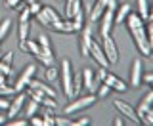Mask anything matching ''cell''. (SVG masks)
<instances>
[{
  "label": "cell",
  "instance_id": "cell-28",
  "mask_svg": "<svg viewBox=\"0 0 153 126\" xmlns=\"http://www.w3.org/2000/svg\"><path fill=\"white\" fill-rule=\"evenodd\" d=\"M44 76H46V82H56V79L59 76V69H56L54 65H50L44 71Z\"/></svg>",
  "mask_w": 153,
  "mask_h": 126
},
{
  "label": "cell",
  "instance_id": "cell-33",
  "mask_svg": "<svg viewBox=\"0 0 153 126\" xmlns=\"http://www.w3.org/2000/svg\"><path fill=\"white\" fill-rule=\"evenodd\" d=\"M27 6H29V12H31V16H36V13L42 10V4H40V2H36V0H31Z\"/></svg>",
  "mask_w": 153,
  "mask_h": 126
},
{
  "label": "cell",
  "instance_id": "cell-25",
  "mask_svg": "<svg viewBox=\"0 0 153 126\" xmlns=\"http://www.w3.org/2000/svg\"><path fill=\"white\" fill-rule=\"evenodd\" d=\"M21 46V50L23 52H31L33 56H36L38 52H40V46H38V42L36 40H25L23 44H19Z\"/></svg>",
  "mask_w": 153,
  "mask_h": 126
},
{
  "label": "cell",
  "instance_id": "cell-50",
  "mask_svg": "<svg viewBox=\"0 0 153 126\" xmlns=\"http://www.w3.org/2000/svg\"><path fill=\"white\" fill-rule=\"evenodd\" d=\"M151 86H153V82H151Z\"/></svg>",
  "mask_w": 153,
  "mask_h": 126
},
{
  "label": "cell",
  "instance_id": "cell-40",
  "mask_svg": "<svg viewBox=\"0 0 153 126\" xmlns=\"http://www.w3.org/2000/svg\"><path fill=\"white\" fill-rule=\"evenodd\" d=\"M56 124H57V126H69V124H71V120L61 119V117H56Z\"/></svg>",
  "mask_w": 153,
  "mask_h": 126
},
{
  "label": "cell",
  "instance_id": "cell-46",
  "mask_svg": "<svg viewBox=\"0 0 153 126\" xmlns=\"http://www.w3.org/2000/svg\"><path fill=\"white\" fill-rule=\"evenodd\" d=\"M4 122H8V117H0V124H4Z\"/></svg>",
  "mask_w": 153,
  "mask_h": 126
},
{
  "label": "cell",
  "instance_id": "cell-45",
  "mask_svg": "<svg viewBox=\"0 0 153 126\" xmlns=\"http://www.w3.org/2000/svg\"><path fill=\"white\" fill-rule=\"evenodd\" d=\"M147 19H153V2L149 4V17H147Z\"/></svg>",
  "mask_w": 153,
  "mask_h": 126
},
{
  "label": "cell",
  "instance_id": "cell-49",
  "mask_svg": "<svg viewBox=\"0 0 153 126\" xmlns=\"http://www.w3.org/2000/svg\"><path fill=\"white\" fill-rule=\"evenodd\" d=\"M0 57H2V54H0Z\"/></svg>",
  "mask_w": 153,
  "mask_h": 126
},
{
  "label": "cell",
  "instance_id": "cell-24",
  "mask_svg": "<svg viewBox=\"0 0 153 126\" xmlns=\"http://www.w3.org/2000/svg\"><path fill=\"white\" fill-rule=\"evenodd\" d=\"M126 25H128V31L130 29H136V27H142L143 25V19L138 16V13H128V17H126Z\"/></svg>",
  "mask_w": 153,
  "mask_h": 126
},
{
  "label": "cell",
  "instance_id": "cell-32",
  "mask_svg": "<svg viewBox=\"0 0 153 126\" xmlns=\"http://www.w3.org/2000/svg\"><path fill=\"white\" fill-rule=\"evenodd\" d=\"M36 42H38V46H40V50H50L52 48V42H50V38L46 35H38Z\"/></svg>",
  "mask_w": 153,
  "mask_h": 126
},
{
  "label": "cell",
  "instance_id": "cell-36",
  "mask_svg": "<svg viewBox=\"0 0 153 126\" xmlns=\"http://www.w3.org/2000/svg\"><path fill=\"white\" fill-rule=\"evenodd\" d=\"M27 19H31V12H29V6H23L19 13V21H27Z\"/></svg>",
  "mask_w": 153,
  "mask_h": 126
},
{
  "label": "cell",
  "instance_id": "cell-6",
  "mask_svg": "<svg viewBox=\"0 0 153 126\" xmlns=\"http://www.w3.org/2000/svg\"><path fill=\"white\" fill-rule=\"evenodd\" d=\"M102 50H103V54L107 56L109 65L119 63V48H117V44H115V40H113L111 35L102 36Z\"/></svg>",
  "mask_w": 153,
  "mask_h": 126
},
{
  "label": "cell",
  "instance_id": "cell-5",
  "mask_svg": "<svg viewBox=\"0 0 153 126\" xmlns=\"http://www.w3.org/2000/svg\"><path fill=\"white\" fill-rule=\"evenodd\" d=\"M113 105H115V109L119 111V113L123 115V117H126L128 122H132V124H140L142 122V119L138 117V111L132 107L128 101H123V99H115L113 101Z\"/></svg>",
  "mask_w": 153,
  "mask_h": 126
},
{
  "label": "cell",
  "instance_id": "cell-27",
  "mask_svg": "<svg viewBox=\"0 0 153 126\" xmlns=\"http://www.w3.org/2000/svg\"><path fill=\"white\" fill-rule=\"evenodd\" d=\"M80 90H82V76L73 75V99L80 96Z\"/></svg>",
  "mask_w": 153,
  "mask_h": 126
},
{
  "label": "cell",
  "instance_id": "cell-17",
  "mask_svg": "<svg viewBox=\"0 0 153 126\" xmlns=\"http://www.w3.org/2000/svg\"><path fill=\"white\" fill-rule=\"evenodd\" d=\"M103 82H107V84L111 86V90H115V92H126V88H128V86L124 84V82L119 79V76L111 75V73H107V75H105Z\"/></svg>",
  "mask_w": 153,
  "mask_h": 126
},
{
  "label": "cell",
  "instance_id": "cell-3",
  "mask_svg": "<svg viewBox=\"0 0 153 126\" xmlns=\"http://www.w3.org/2000/svg\"><path fill=\"white\" fill-rule=\"evenodd\" d=\"M96 101H98V96L94 94H88V96H82V98H75V101H71L69 105L63 109V113L65 115H75V113H79V111H84V109H88L90 105H94Z\"/></svg>",
  "mask_w": 153,
  "mask_h": 126
},
{
  "label": "cell",
  "instance_id": "cell-47",
  "mask_svg": "<svg viewBox=\"0 0 153 126\" xmlns=\"http://www.w3.org/2000/svg\"><path fill=\"white\" fill-rule=\"evenodd\" d=\"M149 57H151V59H153V52H151V54H149Z\"/></svg>",
  "mask_w": 153,
  "mask_h": 126
},
{
  "label": "cell",
  "instance_id": "cell-35",
  "mask_svg": "<svg viewBox=\"0 0 153 126\" xmlns=\"http://www.w3.org/2000/svg\"><path fill=\"white\" fill-rule=\"evenodd\" d=\"M142 122H146V124H151V126H153V107H151V109H147L146 113L142 115Z\"/></svg>",
  "mask_w": 153,
  "mask_h": 126
},
{
  "label": "cell",
  "instance_id": "cell-4",
  "mask_svg": "<svg viewBox=\"0 0 153 126\" xmlns=\"http://www.w3.org/2000/svg\"><path fill=\"white\" fill-rule=\"evenodd\" d=\"M36 75V65L35 63H29V65H25V69H23L21 73H19V76L16 79V84H13V90L17 92H23L29 86V82H31L33 79H35Z\"/></svg>",
  "mask_w": 153,
  "mask_h": 126
},
{
  "label": "cell",
  "instance_id": "cell-22",
  "mask_svg": "<svg viewBox=\"0 0 153 126\" xmlns=\"http://www.w3.org/2000/svg\"><path fill=\"white\" fill-rule=\"evenodd\" d=\"M36 59L44 63V67L54 65V52H52V48H50V50H40L36 54Z\"/></svg>",
  "mask_w": 153,
  "mask_h": 126
},
{
  "label": "cell",
  "instance_id": "cell-18",
  "mask_svg": "<svg viewBox=\"0 0 153 126\" xmlns=\"http://www.w3.org/2000/svg\"><path fill=\"white\" fill-rule=\"evenodd\" d=\"M82 86L86 90L92 94V92H96V86H94V69H90V67H84L82 69Z\"/></svg>",
  "mask_w": 153,
  "mask_h": 126
},
{
  "label": "cell",
  "instance_id": "cell-39",
  "mask_svg": "<svg viewBox=\"0 0 153 126\" xmlns=\"http://www.w3.org/2000/svg\"><path fill=\"white\" fill-rule=\"evenodd\" d=\"M29 120H31V124H33V126H44V120L38 119V117H35V115H33V117L29 119Z\"/></svg>",
  "mask_w": 153,
  "mask_h": 126
},
{
  "label": "cell",
  "instance_id": "cell-38",
  "mask_svg": "<svg viewBox=\"0 0 153 126\" xmlns=\"http://www.w3.org/2000/svg\"><path fill=\"white\" fill-rule=\"evenodd\" d=\"M71 124H73V126H86V124H90V119L88 117H82V119H79V120H73Z\"/></svg>",
  "mask_w": 153,
  "mask_h": 126
},
{
  "label": "cell",
  "instance_id": "cell-15",
  "mask_svg": "<svg viewBox=\"0 0 153 126\" xmlns=\"http://www.w3.org/2000/svg\"><path fill=\"white\" fill-rule=\"evenodd\" d=\"M52 31H56V33H65V35H69V33H75V27H73V21L71 19H59V21H54L50 25Z\"/></svg>",
  "mask_w": 153,
  "mask_h": 126
},
{
  "label": "cell",
  "instance_id": "cell-37",
  "mask_svg": "<svg viewBox=\"0 0 153 126\" xmlns=\"http://www.w3.org/2000/svg\"><path fill=\"white\" fill-rule=\"evenodd\" d=\"M29 124V120H25V119H12L10 120V126H27Z\"/></svg>",
  "mask_w": 153,
  "mask_h": 126
},
{
  "label": "cell",
  "instance_id": "cell-30",
  "mask_svg": "<svg viewBox=\"0 0 153 126\" xmlns=\"http://www.w3.org/2000/svg\"><path fill=\"white\" fill-rule=\"evenodd\" d=\"M96 90H98V94H96V96H98V99H103V98H107V96H109V92H111V86H109L107 82H102V84H100Z\"/></svg>",
  "mask_w": 153,
  "mask_h": 126
},
{
  "label": "cell",
  "instance_id": "cell-29",
  "mask_svg": "<svg viewBox=\"0 0 153 126\" xmlns=\"http://www.w3.org/2000/svg\"><path fill=\"white\" fill-rule=\"evenodd\" d=\"M10 29H12V19H4V21L0 23V42H2L4 38L8 36Z\"/></svg>",
  "mask_w": 153,
  "mask_h": 126
},
{
  "label": "cell",
  "instance_id": "cell-43",
  "mask_svg": "<svg viewBox=\"0 0 153 126\" xmlns=\"http://www.w3.org/2000/svg\"><path fill=\"white\" fill-rule=\"evenodd\" d=\"M113 126H123V119H119V117H117V119L113 120Z\"/></svg>",
  "mask_w": 153,
  "mask_h": 126
},
{
  "label": "cell",
  "instance_id": "cell-41",
  "mask_svg": "<svg viewBox=\"0 0 153 126\" xmlns=\"http://www.w3.org/2000/svg\"><path fill=\"white\" fill-rule=\"evenodd\" d=\"M21 4V0H6V6L8 8H17Z\"/></svg>",
  "mask_w": 153,
  "mask_h": 126
},
{
  "label": "cell",
  "instance_id": "cell-9",
  "mask_svg": "<svg viewBox=\"0 0 153 126\" xmlns=\"http://www.w3.org/2000/svg\"><path fill=\"white\" fill-rule=\"evenodd\" d=\"M142 80H143V63L140 57H136L132 61V69H130V86L138 88L142 84Z\"/></svg>",
  "mask_w": 153,
  "mask_h": 126
},
{
  "label": "cell",
  "instance_id": "cell-12",
  "mask_svg": "<svg viewBox=\"0 0 153 126\" xmlns=\"http://www.w3.org/2000/svg\"><path fill=\"white\" fill-rule=\"evenodd\" d=\"M90 56H92V59L98 61L102 67H107V65H109L107 56H105L103 50H102V44H98L96 40H92V44H90Z\"/></svg>",
  "mask_w": 153,
  "mask_h": 126
},
{
  "label": "cell",
  "instance_id": "cell-48",
  "mask_svg": "<svg viewBox=\"0 0 153 126\" xmlns=\"http://www.w3.org/2000/svg\"><path fill=\"white\" fill-rule=\"evenodd\" d=\"M57 2H63V0H57Z\"/></svg>",
  "mask_w": 153,
  "mask_h": 126
},
{
  "label": "cell",
  "instance_id": "cell-1",
  "mask_svg": "<svg viewBox=\"0 0 153 126\" xmlns=\"http://www.w3.org/2000/svg\"><path fill=\"white\" fill-rule=\"evenodd\" d=\"M59 76H61V90L67 98L73 99V67H71L69 59L61 61V69H59Z\"/></svg>",
  "mask_w": 153,
  "mask_h": 126
},
{
  "label": "cell",
  "instance_id": "cell-42",
  "mask_svg": "<svg viewBox=\"0 0 153 126\" xmlns=\"http://www.w3.org/2000/svg\"><path fill=\"white\" fill-rule=\"evenodd\" d=\"M147 31V29H146ZM147 40H149V46H151V52H153V29H149L147 31Z\"/></svg>",
  "mask_w": 153,
  "mask_h": 126
},
{
  "label": "cell",
  "instance_id": "cell-14",
  "mask_svg": "<svg viewBox=\"0 0 153 126\" xmlns=\"http://www.w3.org/2000/svg\"><path fill=\"white\" fill-rule=\"evenodd\" d=\"M130 4L124 2V4H119L117 8H115V25H123L124 21H126L128 13H130Z\"/></svg>",
  "mask_w": 153,
  "mask_h": 126
},
{
  "label": "cell",
  "instance_id": "cell-26",
  "mask_svg": "<svg viewBox=\"0 0 153 126\" xmlns=\"http://www.w3.org/2000/svg\"><path fill=\"white\" fill-rule=\"evenodd\" d=\"M138 16H140L143 21L149 17V2H147V0H138Z\"/></svg>",
  "mask_w": 153,
  "mask_h": 126
},
{
  "label": "cell",
  "instance_id": "cell-11",
  "mask_svg": "<svg viewBox=\"0 0 153 126\" xmlns=\"http://www.w3.org/2000/svg\"><path fill=\"white\" fill-rule=\"evenodd\" d=\"M92 29L88 25L82 27V35H80V56L88 57L90 56V44H92Z\"/></svg>",
  "mask_w": 153,
  "mask_h": 126
},
{
  "label": "cell",
  "instance_id": "cell-20",
  "mask_svg": "<svg viewBox=\"0 0 153 126\" xmlns=\"http://www.w3.org/2000/svg\"><path fill=\"white\" fill-rule=\"evenodd\" d=\"M65 2V16L67 17H73L79 10H82V0H63Z\"/></svg>",
  "mask_w": 153,
  "mask_h": 126
},
{
  "label": "cell",
  "instance_id": "cell-31",
  "mask_svg": "<svg viewBox=\"0 0 153 126\" xmlns=\"http://www.w3.org/2000/svg\"><path fill=\"white\" fill-rule=\"evenodd\" d=\"M25 103H27V109H25V117H27V119H31L33 115H35L36 111H38V107H40V105H38L35 99H31V101H25Z\"/></svg>",
  "mask_w": 153,
  "mask_h": 126
},
{
  "label": "cell",
  "instance_id": "cell-19",
  "mask_svg": "<svg viewBox=\"0 0 153 126\" xmlns=\"http://www.w3.org/2000/svg\"><path fill=\"white\" fill-rule=\"evenodd\" d=\"M29 86H31V88H35V90H40L42 94L50 96V98H56V96H57V92L52 88V86H48L46 82H42V80H35V79H33L31 82H29Z\"/></svg>",
  "mask_w": 153,
  "mask_h": 126
},
{
  "label": "cell",
  "instance_id": "cell-10",
  "mask_svg": "<svg viewBox=\"0 0 153 126\" xmlns=\"http://www.w3.org/2000/svg\"><path fill=\"white\" fill-rule=\"evenodd\" d=\"M102 25H100V35L105 36V35H111V29L115 25V10H105L103 16L100 17Z\"/></svg>",
  "mask_w": 153,
  "mask_h": 126
},
{
  "label": "cell",
  "instance_id": "cell-34",
  "mask_svg": "<svg viewBox=\"0 0 153 126\" xmlns=\"http://www.w3.org/2000/svg\"><path fill=\"white\" fill-rule=\"evenodd\" d=\"M0 96H2V98H6V96H16V90H13V86L2 84L0 86Z\"/></svg>",
  "mask_w": 153,
  "mask_h": 126
},
{
  "label": "cell",
  "instance_id": "cell-2",
  "mask_svg": "<svg viewBox=\"0 0 153 126\" xmlns=\"http://www.w3.org/2000/svg\"><path fill=\"white\" fill-rule=\"evenodd\" d=\"M130 35H132V38H134V44H136L138 52H140L142 56H147V57H149V54H151V46H149V40H147L146 25L136 27V29H130Z\"/></svg>",
  "mask_w": 153,
  "mask_h": 126
},
{
  "label": "cell",
  "instance_id": "cell-7",
  "mask_svg": "<svg viewBox=\"0 0 153 126\" xmlns=\"http://www.w3.org/2000/svg\"><path fill=\"white\" fill-rule=\"evenodd\" d=\"M36 19H38V23H40V25L50 27L54 21H59L61 16L57 13V10H54L52 6H42V10L36 13Z\"/></svg>",
  "mask_w": 153,
  "mask_h": 126
},
{
  "label": "cell",
  "instance_id": "cell-23",
  "mask_svg": "<svg viewBox=\"0 0 153 126\" xmlns=\"http://www.w3.org/2000/svg\"><path fill=\"white\" fill-rule=\"evenodd\" d=\"M84 19H86V12H84V8H82V10H79V12H76L75 16L71 17L75 31H82V27H84Z\"/></svg>",
  "mask_w": 153,
  "mask_h": 126
},
{
  "label": "cell",
  "instance_id": "cell-16",
  "mask_svg": "<svg viewBox=\"0 0 153 126\" xmlns=\"http://www.w3.org/2000/svg\"><path fill=\"white\" fill-rule=\"evenodd\" d=\"M153 107V90H149L147 92L146 96H143V98L138 101V107H136V111H138V117L142 119V115L146 113L147 109H151Z\"/></svg>",
  "mask_w": 153,
  "mask_h": 126
},
{
  "label": "cell",
  "instance_id": "cell-44",
  "mask_svg": "<svg viewBox=\"0 0 153 126\" xmlns=\"http://www.w3.org/2000/svg\"><path fill=\"white\" fill-rule=\"evenodd\" d=\"M146 82H149V84L153 82V73H149V75H146Z\"/></svg>",
  "mask_w": 153,
  "mask_h": 126
},
{
  "label": "cell",
  "instance_id": "cell-8",
  "mask_svg": "<svg viewBox=\"0 0 153 126\" xmlns=\"http://www.w3.org/2000/svg\"><path fill=\"white\" fill-rule=\"evenodd\" d=\"M25 101H27V94H23V92H17L16 98L10 99V107H8L6 117H8V119L17 117V115L21 113V109H23V105H25Z\"/></svg>",
  "mask_w": 153,
  "mask_h": 126
},
{
  "label": "cell",
  "instance_id": "cell-13",
  "mask_svg": "<svg viewBox=\"0 0 153 126\" xmlns=\"http://www.w3.org/2000/svg\"><path fill=\"white\" fill-rule=\"evenodd\" d=\"M103 12H105L103 2H102V0H96L92 6H90L88 13H86V17H88V21H90V23H96V21H100V17L103 16Z\"/></svg>",
  "mask_w": 153,
  "mask_h": 126
},
{
  "label": "cell",
  "instance_id": "cell-21",
  "mask_svg": "<svg viewBox=\"0 0 153 126\" xmlns=\"http://www.w3.org/2000/svg\"><path fill=\"white\" fill-rule=\"evenodd\" d=\"M29 31H31V19H27V21H19V29H17L19 44H23V42L27 40V36H29Z\"/></svg>",
  "mask_w": 153,
  "mask_h": 126
}]
</instances>
